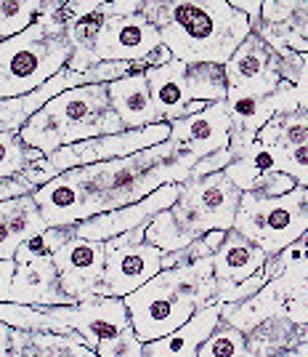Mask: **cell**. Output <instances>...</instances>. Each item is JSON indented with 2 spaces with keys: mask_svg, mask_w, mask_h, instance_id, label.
I'll return each mask as SVG.
<instances>
[{
  "mask_svg": "<svg viewBox=\"0 0 308 357\" xmlns=\"http://www.w3.org/2000/svg\"><path fill=\"white\" fill-rule=\"evenodd\" d=\"M147 0H104L102 14L106 19H125V16H136L144 11Z\"/></svg>",
  "mask_w": 308,
  "mask_h": 357,
  "instance_id": "cell-39",
  "label": "cell"
},
{
  "mask_svg": "<svg viewBox=\"0 0 308 357\" xmlns=\"http://www.w3.org/2000/svg\"><path fill=\"white\" fill-rule=\"evenodd\" d=\"M178 197H181V184H165V187L154 190L149 197L138 200V203H133V206L106 211V213H99V216H90V219H86V222L72 224L74 238L106 243V240L117 238V235H122V232H131V229H136V227L149 224L165 208H173Z\"/></svg>",
  "mask_w": 308,
  "mask_h": 357,
  "instance_id": "cell-12",
  "label": "cell"
},
{
  "mask_svg": "<svg viewBox=\"0 0 308 357\" xmlns=\"http://www.w3.org/2000/svg\"><path fill=\"white\" fill-rule=\"evenodd\" d=\"M96 357H144V342H138V336L131 326L115 339H106L99 344Z\"/></svg>",
  "mask_w": 308,
  "mask_h": 357,
  "instance_id": "cell-34",
  "label": "cell"
},
{
  "mask_svg": "<svg viewBox=\"0 0 308 357\" xmlns=\"http://www.w3.org/2000/svg\"><path fill=\"white\" fill-rule=\"evenodd\" d=\"M51 261L59 269L64 294L74 301H83L88 296H96V291L102 285L106 248H104V243H96V240L72 238L54 253Z\"/></svg>",
  "mask_w": 308,
  "mask_h": 357,
  "instance_id": "cell-13",
  "label": "cell"
},
{
  "mask_svg": "<svg viewBox=\"0 0 308 357\" xmlns=\"http://www.w3.org/2000/svg\"><path fill=\"white\" fill-rule=\"evenodd\" d=\"M109 99H112V109L120 115L125 131L162 123L154 105H152L147 73H133L122 80L109 83Z\"/></svg>",
  "mask_w": 308,
  "mask_h": 357,
  "instance_id": "cell-19",
  "label": "cell"
},
{
  "mask_svg": "<svg viewBox=\"0 0 308 357\" xmlns=\"http://www.w3.org/2000/svg\"><path fill=\"white\" fill-rule=\"evenodd\" d=\"M152 105L157 109L162 123H176L189 115V93H186V64L184 61H168L162 67L147 70Z\"/></svg>",
  "mask_w": 308,
  "mask_h": 357,
  "instance_id": "cell-18",
  "label": "cell"
},
{
  "mask_svg": "<svg viewBox=\"0 0 308 357\" xmlns=\"http://www.w3.org/2000/svg\"><path fill=\"white\" fill-rule=\"evenodd\" d=\"M51 317H56L61 326L74 331L88 349H99V344L115 339L122 331L131 328V314L125 307V298L115 296H88L67 307H43Z\"/></svg>",
  "mask_w": 308,
  "mask_h": 357,
  "instance_id": "cell-10",
  "label": "cell"
},
{
  "mask_svg": "<svg viewBox=\"0 0 308 357\" xmlns=\"http://www.w3.org/2000/svg\"><path fill=\"white\" fill-rule=\"evenodd\" d=\"M72 56L70 35L45 30L40 22L0 43V99H16L45 86L67 70Z\"/></svg>",
  "mask_w": 308,
  "mask_h": 357,
  "instance_id": "cell-4",
  "label": "cell"
},
{
  "mask_svg": "<svg viewBox=\"0 0 308 357\" xmlns=\"http://www.w3.org/2000/svg\"><path fill=\"white\" fill-rule=\"evenodd\" d=\"M32 190L27 181H22L19 176H11V178H0V203H6V200H14V197H24V195H32Z\"/></svg>",
  "mask_w": 308,
  "mask_h": 357,
  "instance_id": "cell-41",
  "label": "cell"
},
{
  "mask_svg": "<svg viewBox=\"0 0 308 357\" xmlns=\"http://www.w3.org/2000/svg\"><path fill=\"white\" fill-rule=\"evenodd\" d=\"M295 96H298V107L308 112V54L300 56V73L295 80Z\"/></svg>",
  "mask_w": 308,
  "mask_h": 357,
  "instance_id": "cell-42",
  "label": "cell"
},
{
  "mask_svg": "<svg viewBox=\"0 0 308 357\" xmlns=\"http://www.w3.org/2000/svg\"><path fill=\"white\" fill-rule=\"evenodd\" d=\"M284 304H287V291L282 288L279 280H268L264 291L255 294L252 298H248V301H242V304H223L220 307V320L250 333L252 328L261 326L268 317L284 314Z\"/></svg>",
  "mask_w": 308,
  "mask_h": 357,
  "instance_id": "cell-22",
  "label": "cell"
},
{
  "mask_svg": "<svg viewBox=\"0 0 308 357\" xmlns=\"http://www.w3.org/2000/svg\"><path fill=\"white\" fill-rule=\"evenodd\" d=\"M303 328H306V333H303L300 344L293 347V349H287V352H282V355H277V357H308V326H303Z\"/></svg>",
  "mask_w": 308,
  "mask_h": 357,
  "instance_id": "cell-46",
  "label": "cell"
},
{
  "mask_svg": "<svg viewBox=\"0 0 308 357\" xmlns=\"http://www.w3.org/2000/svg\"><path fill=\"white\" fill-rule=\"evenodd\" d=\"M295 187H298L295 178H290L287 174H282V171H271V174H266L255 184L252 195H258V197H282V195L293 192Z\"/></svg>",
  "mask_w": 308,
  "mask_h": 357,
  "instance_id": "cell-36",
  "label": "cell"
},
{
  "mask_svg": "<svg viewBox=\"0 0 308 357\" xmlns=\"http://www.w3.org/2000/svg\"><path fill=\"white\" fill-rule=\"evenodd\" d=\"M277 158L282 174L295 178L298 187H308V142L290 149V152H284V155H277Z\"/></svg>",
  "mask_w": 308,
  "mask_h": 357,
  "instance_id": "cell-35",
  "label": "cell"
},
{
  "mask_svg": "<svg viewBox=\"0 0 308 357\" xmlns=\"http://www.w3.org/2000/svg\"><path fill=\"white\" fill-rule=\"evenodd\" d=\"M232 163H234V152H232V147L218 149V152L207 155V158H202V160H197V165L191 168V178H202V176H210V174H220V171H226Z\"/></svg>",
  "mask_w": 308,
  "mask_h": 357,
  "instance_id": "cell-37",
  "label": "cell"
},
{
  "mask_svg": "<svg viewBox=\"0 0 308 357\" xmlns=\"http://www.w3.org/2000/svg\"><path fill=\"white\" fill-rule=\"evenodd\" d=\"M197 357H252L248 347V333L220 320V326L197 349Z\"/></svg>",
  "mask_w": 308,
  "mask_h": 357,
  "instance_id": "cell-29",
  "label": "cell"
},
{
  "mask_svg": "<svg viewBox=\"0 0 308 357\" xmlns=\"http://www.w3.org/2000/svg\"><path fill=\"white\" fill-rule=\"evenodd\" d=\"M144 16L184 64H226L252 32L229 0H147Z\"/></svg>",
  "mask_w": 308,
  "mask_h": 357,
  "instance_id": "cell-2",
  "label": "cell"
},
{
  "mask_svg": "<svg viewBox=\"0 0 308 357\" xmlns=\"http://www.w3.org/2000/svg\"><path fill=\"white\" fill-rule=\"evenodd\" d=\"M40 0H0V43L35 24Z\"/></svg>",
  "mask_w": 308,
  "mask_h": 357,
  "instance_id": "cell-31",
  "label": "cell"
},
{
  "mask_svg": "<svg viewBox=\"0 0 308 357\" xmlns=\"http://www.w3.org/2000/svg\"><path fill=\"white\" fill-rule=\"evenodd\" d=\"M102 3L104 0H67V8L72 11L74 19H86L102 11Z\"/></svg>",
  "mask_w": 308,
  "mask_h": 357,
  "instance_id": "cell-44",
  "label": "cell"
},
{
  "mask_svg": "<svg viewBox=\"0 0 308 357\" xmlns=\"http://www.w3.org/2000/svg\"><path fill=\"white\" fill-rule=\"evenodd\" d=\"M268 275H266V269H261L258 275H252L248 280H242V283H218L216 280V298H213V304H242V301H248L252 298L255 294H261L266 285H268Z\"/></svg>",
  "mask_w": 308,
  "mask_h": 357,
  "instance_id": "cell-32",
  "label": "cell"
},
{
  "mask_svg": "<svg viewBox=\"0 0 308 357\" xmlns=\"http://www.w3.org/2000/svg\"><path fill=\"white\" fill-rule=\"evenodd\" d=\"M197 158L173 142H165L120 160L64 171L32 197L48 227H72L106 211L144 200L165 184L191 178Z\"/></svg>",
  "mask_w": 308,
  "mask_h": 357,
  "instance_id": "cell-1",
  "label": "cell"
},
{
  "mask_svg": "<svg viewBox=\"0 0 308 357\" xmlns=\"http://www.w3.org/2000/svg\"><path fill=\"white\" fill-rule=\"evenodd\" d=\"M194 240H197V235L178 219L173 208H165L147 224V243L154 245V248H160L162 253L184 251Z\"/></svg>",
  "mask_w": 308,
  "mask_h": 357,
  "instance_id": "cell-27",
  "label": "cell"
},
{
  "mask_svg": "<svg viewBox=\"0 0 308 357\" xmlns=\"http://www.w3.org/2000/svg\"><path fill=\"white\" fill-rule=\"evenodd\" d=\"M168 142L184 147L197 160H202L218 149H226L232 144V118H229L226 102L207 105L197 115H186V118L170 123Z\"/></svg>",
  "mask_w": 308,
  "mask_h": 357,
  "instance_id": "cell-15",
  "label": "cell"
},
{
  "mask_svg": "<svg viewBox=\"0 0 308 357\" xmlns=\"http://www.w3.org/2000/svg\"><path fill=\"white\" fill-rule=\"evenodd\" d=\"M43 229L48 224L32 195L0 203V259H14L19 245Z\"/></svg>",
  "mask_w": 308,
  "mask_h": 357,
  "instance_id": "cell-20",
  "label": "cell"
},
{
  "mask_svg": "<svg viewBox=\"0 0 308 357\" xmlns=\"http://www.w3.org/2000/svg\"><path fill=\"white\" fill-rule=\"evenodd\" d=\"M229 6L236 14H242L250 22V27L255 30L261 24V11H264V0H229Z\"/></svg>",
  "mask_w": 308,
  "mask_h": 357,
  "instance_id": "cell-40",
  "label": "cell"
},
{
  "mask_svg": "<svg viewBox=\"0 0 308 357\" xmlns=\"http://www.w3.org/2000/svg\"><path fill=\"white\" fill-rule=\"evenodd\" d=\"M239 200H242V192L232 184V178L220 171V174L184 181L173 213L197 238L210 229L229 232L234 227Z\"/></svg>",
  "mask_w": 308,
  "mask_h": 357,
  "instance_id": "cell-6",
  "label": "cell"
},
{
  "mask_svg": "<svg viewBox=\"0 0 308 357\" xmlns=\"http://www.w3.org/2000/svg\"><path fill=\"white\" fill-rule=\"evenodd\" d=\"M14 275H16L14 259H0V304H3V301H8V296H11Z\"/></svg>",
  "mask_w": 308,
  "mask_h": 357,
  "instance_id": "cell-43",
  "label": "cell"
},
{
  "mask_svg": "<svg viewBox=\"0 0 308 357\" xmlns=\"http://www.w3.org/2000/svg\"><path fill=\"white\" fill-rule=\"evenodd\" d=\"M11 339H14V328L0 323V357H11Z\"/></svg>",
  "mask_w": 308,
  "mask_h": 357,
  "instance_id": "cell-45",
  "label": "cell"
},
{
  "mask_svg": "<svg viewBox=\"0 0 308 357\" xmlns=\"http://www.w3.org/2000/svg\"><path fill=\"white\" fill-rule=\"evenodd\" d=\"M40 158H45L43 152L27 147L19 134L0 131V178L19 176L27 165L35 163V160H40Z\"/></svg>",
  "mask_w": 308,
  "mask_h": 357,
  "instance_id": "cell-30",
  "label": "cell"
},
{
  "mask_svg": "<svg viewBox=\"0 0 308 357\" xmlns=\"http://www.w3.org/2000/svg\"><path fill=\"white\" fill-rule=\"evenodd\" d=\"M186 93L191 102L216 105L229 96L226 64H186Z\"/></svg>",
  "mask_w": 308,
  "mask_h": 357,
  "instance_id": "cell-26",
  "label": "cell"
},
{
  "mask_svg": "<svg viewBox=\"0 0 308 357\" xmlns=\"http://www.w3.org/2000/svg\"><path fill=\"white\" fill-rule=\"evenodd\" d=\"M216 298L213 259L186 267L162 269L147 285L125 296L131 326L138 342H154L181 328L194 312L210 307Z\"/></svg>",
  "mask_w": 308,
  "mask_h": 357,
  "instance_id": "cell-3",
  "label": "cell"
},
{
  "mask_svg": "<svg viewBox=\"0 0 308 357\" xmlns=\"http://www.w3.org/2000/svg\"><path fill=\"white\" fill-rule=\"evenodd\" d=\"M220 326V304L202 307L173 333L144 344V357H197V349Z\"/></svg>",
  "mask_w": 308,
  "mask_h": 357,
  "instance_id": "cell-17",
  "label": "cell"
},
{
  "mask_svg": "<svg viewBox=\"0 0 308 357\" xmlns=\"http://www.w3.org/2000/svg\"><path fill=\"white\" fill-rule=\"evenodd\" d=\"M306 333L303 326H295L293 320H287L284 314L268 317L261 326H255L248 333V347L252 357H277L287 349H293L300 344Z\"/></svg>",
  "mask_w": 308,
  "mask_h": 357,
  "instance_id": "cell-23",
  "label": "cell"
},
{
  "mask_svg": "<svg viewBox=\"0 0 308 357\" xmlns=\"http://www.w3.org/2000/svg\"><path fill=\"white\" fill-rule=\"evenodd\" d=\"M168 139H170V123H157V126H147V128H133V131H122V134L99 136V139H88V142H80V144L61 147L48 160L59 174H64V171L83 168V165L128 158L136 152L165 144Z\"/></svg>",
  "mask_w": 308,
  "mask_h": 357,
  "instance_id": "cell-9",
  "label": "cell"
},
{
  "mask_svg": "<svg viewBox=\"0 0 308 357\" xmlns=\"http://www.w3.org/2000/svg\"><path fill=\"white\" fill-rule=\"evenodd\" d=\"M106 248V245H104ZM162 256L165 253L149 243L138 245H120L106 248L104 261V280L96 291V296H115L125 298L141 285H147L154 275L162 272Z\"/></svg>",
  "mask_w": 308,
  "mask_h": 357,
  "instance_id": "cell-11",
  "label": "cell"
},
{
  "mask_svg": "<svg viewBox=\"0 0 308 357\" xmlns=\"http://www.w3.org/2000/svg\"><path fill=\"white\" fill-rule=\"evenodd\" d=\"M298 73H300V64L284 61L255 32H250L248 40L226 61L229 91H242V93H255V96H268L282 83L295 86Z\"/></svg>",
  "mask_w": 308,
  "mask_h": 357,
  "instance_id": "cell-8",
  "label": "cell"
},
{
  "mask_svg": "<svg viewBox=\"0 0 308 357\" xmlns=\"http://www.w3.org/2000/svg\"><path fill=\"white\" fill-rule=\"evenodd\" d=\"M271 171H279L277 152L271 147H264L261 142H255V144L250 149H245L223 174L232 178V184H234L239 192H252L255 184H258L266 174H271Z\"/></svg>",
  "mask_w": 308,
  "mask_h": 357,
  "instance_id": "cell-24",
  "label": "cell"
},
{
  "mask_svg": "<svg viewBox=\"0 0 308 357\" xmlns=\"http://www.w3.org/2000/svg\"><path fill=\"white\" fill-rule=\"evenodd\" d=\"M8 301L27 304V307H67L74 304V298L64 294L59 280V269L54 267L51 259L32 261L24 267H16L14 283H11V296Z\"/></svg>",
  "mask_w": 308,
  "mask_h": 357,
  "instance_id": "cell-16",
  "label": "cell"
},
{
  "mask_svg": "<svg viewBox=\"0 0 308 357\" xmlns=\"http://www.w3.org/2000/svg\"><path fill=\"white\" fill-rule=\"evenodd\" d=\"M160 45V32L141 11L125 19H106L93 54L96 61H147Z\"/></svg>",
  "mask_w": 308,
  "mask_h": 357,
  "instance_id": "cell-14",
  "label": "cell"
},
{
  "mask_svg": "<svg viewBox=\"0 0 308 357\" xmlns=\"http://www.w3.org/2000/svg\"><path fill=\"white\" fill-rule=\"evenodd\" d=\"M308 142V112L298 109L293 115H284L282 118V126H279V136L274 142V152L277 155H284L290 149L300 147Z\"/></svg>",
  "mask_w": 308,
  "mask_h": 357,
  "instance_id": "cell-33",
  "label": "cell"
},
{
  "mask_svg": "<svg viewBox=\"0 0 308 357\" xmlns=\"http://www.w3.org/2000/svg\"><path fill=\"white\" fill-rule=\"evenodd\" d=\"M22 136V142L27 144V147L38 149V152H43L45 158H51L54 152H59L64 147V136H67V126H64V120L51 109V107L45 105L40 112H35L30 120H27V126L19 131Z\"/></svg>",
  "mask_w": 308,
  "mask_h": 357,
  "instance_id": "cell-25",
  "label": "cell"
},
{
  "mask_svg": "<svg viewBox=\"0 0 308 357\" xmlns=\"http://www.w3.org/2000/svg\"><path fill=\"white\" fill-rule=\"evenodd\" d=\"M72 238L74 227H48V229L32 235L30 240H24L19 245V251L14 256L16 267H24V264H32V261H43V259H54V253Z\"/></svg>",
  "mask_w": 308,
  "mask_h": 357,
  "instance_id": "cell-28",
  "label": "cell"
},
{
  "mask_svg": "<svg viewBox=\"0 0 308 357\" xmlns=\"http://www.w3.org/2000/svg\"><path fill=\"white\" fill-rule=\"evenodd\" d=\"M266 256L255 243L242 238L236 229L226 232V240L213 256V275L218 283H242L266 267Z\"/></svg>",
  "mask_w": 308,
  "mask_h": 357,
  "instance_id": "cell-21",
  "label": "cell"
},
{
  "mask_svg": "<svg viewBox=\"0 0 308 357\" xmlns=\"http://www.w3.org/2000/svg\"><path fill=\"white\" fill-rule=\"evenodd\" d=\"M56 176H59V171L51 165L48 158L35 160V163H30L22 174H19V178H22V181H27L32 190H40V187H45L48 181H54Z\"/></svg>",
  "mask_w": 308,
  "mask_h": 357,
  "instance_id": "cell-38",
  "label": "cell"
},
{
  "mask_svg": "<svg viewBox=\"0 0 308 357\" xmlns=\"http://www.w3.org/2000/svg\"><path fill=\"white\" fill-rule=\"evenodd\" d=\"M48 107L64 120L67 126V136H64V147L70 144H80L88 139H99V136L122 134L125 126L120 115L112 109V99H109V86H77L59 93L56 99H51Z\"/></svg>",
  "mask_w": 308,
  "mask_h": 357,
  "instance_id": "cell-7",
  "label": "cell"
},
{
  "mask_svg": "<svg viewBox=\"0 0 308 357\" xmlns=\"http://www.w3.org/2000/svg\"><path fill=\"white\" fill-rule=\"evenodd\" d=\"M271 259L308 229V187H295L282 197L242 192L234 227Z\"/></svg>",
  "mask_w": 308,
  "mask_h": 357,
  "instance_id": "cell-5",
  "label": "cell"
}]
</instances>
